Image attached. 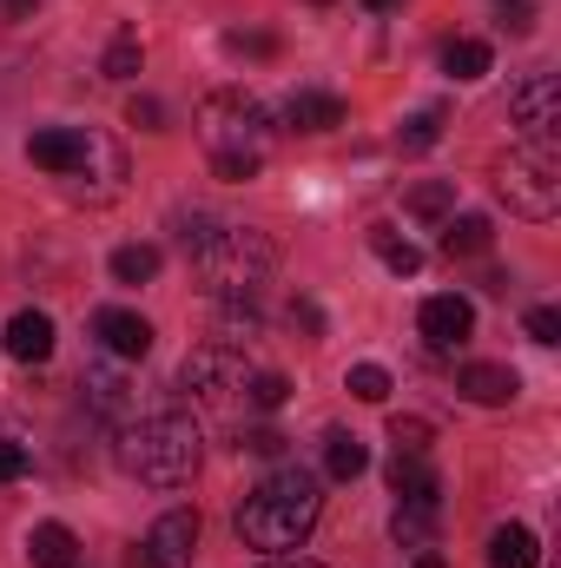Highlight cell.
<instances>
[{
	"instance_id": "9c48e42d",
	"label": "cell",
	"mask_w": 561,
	"mask_h": 568,
	"mask_svg": "<svg viewBox=\"0 0 561 568\" xmlns=\"http://www.w3.org/2000/svg\"><path fill=\"white\" fill-rule=\"evenodd\" d=\"M422 337H429V351H462L469 337H476V304L469 297H456V291H442V297H422Z\"/></svg>"
},
{
	"instance_id": "ab89813d",
	"label": "cell",
	"mask_w": 561,
	"mask_h": 568,
	"mask_svg": "<svg viewBox=\"0 0 561 568\" xmlns=\"http://www.w3.org/2000/svg\"><path fill=\"white\" fill-rule=\"evenodd\" d=\"M7 13H33V0H7Z\"/></svg>"
},
{
	"instance_id": "8fae6325",
	"label": "cell",
	"mask_w": 561,
	"mask_h": 568,
	"mask_svg": "<svg viewBox=\"0 0 561 568\" xmlns=\"http://www.w3.org/2000/svg\"><path fill=\"white\" fill-rule=\"evenodd\" d=\"M93 337H100V351L120 357V364H140L145 351H152V324H145L140 311H120V304H106V311L93 317Z\"/></svg>"
},
{
	"instance_id": "b9f144b4",
	"label": "cell",
	"mask_w": 561,
	"mask_h": 568,
	"mask_svg": "<svg viewBox=\"0 0 561 568\" xmlns=\"http://www.w3.org/2000/svg\"><path fill=\"white\" fill-rule=\"evenodd\" d=\"M317 7H330V0H317Z\"/></svg>"
},
{
	"instance_id": "4fadbf2b",
	"label": "cell",
	"mask_w": 561,
	"mask_h": 568,
	"mask_svg": "<svg viewBox=\"0 0 561 568\" xmlns=\"http://www.w3.org/2000/svg\"><path fill=\"white\" fill-rule=\"evenodd\" d=\"M456 390H462L469 404H482V410H502V404H516V390H522V377H516L509 364H462V377H456Z\"/></svg>"
},
{
	"instance_id": "484cf974",
	"label": "cell",
	"mask_w": 561,
	"mask_h": 568,
	"mask_svg": "<svg viewBox=\"0 0 561 568\" xmlns=\"http://www.w3.org/2000/svg\"><path fill=\"white\" fill-rule=\"evenodd\" d=\"M344 390H350V397H364V404H384V397H390V371H384V364H350Z\"/></svg>"
},
{
	"instance_id": "5bb4252c",
	"label": "cell",
	"mask_w": 561,
	"mask_h": 568,
	"mask_svg": "<svg viewBox=\"0 0 561 568\" xmlns=\"http://www.w3.org/2000/svg\"><path fill=\"white\" fill-rule=\"evenodd\" d=\"M390 489L404 496V509H442V476L429 469V456H390Z\"/></svg>"
},
{
	"instance_id": "4dcf8cb0",
	"label": "cell",
	"mask_w": 561,
	"mask_h": 568,
	"mask_svg": "<svg viewBox=\"0 0 561 568\" xmlns=\"http://www.w3.org/2000/svg\"><path fill=\"white\" fill-rule=\"evenodd\" d=\"M27 463H33V456H27L13 436H0V483H20V476H27Z\"/></svg>"
},
{
	"instance_id": "ac0fdd59",
	"label": "cell",
	"mask_w": 561,
	"mask_h": 568,
	"mask_svg": "<svg viewBox=\"0 0 561 568\" xmlns=\"http://www.w3.org/2000/svg\"><path fill=\"white\" fill-rule=\"evenodd\" d=\"M370 469V449H364V436H350V429H330L324 436V476L330 483H357Z\"/></svg>"
},
{
	"instance_id": "ffe728a7",
	"label": "cell",
	"mask_w": 561,
	"mask_h": 568,
	"mask_svg": "<svg viewBox=\"0 0 561 568\" xmlns=\"http://www.w3.org/2000/svg\"><path fill=\"white\" fill-rule=\"evenodd\" d=\"M489 245H496V232H489V219H476V212H462V219L442 225V252H449V258H482Z\"/></svg>"
},
{
	"instance_id": "d6a6232c",
	"label": "cell",
	"mask_w": 561,
	"mask_h": 568,
	"mask_svg": "<svg viewBox=\"0 0 561 568\" xmlns=\"http://www.w3.org/2000/svg\"><path fill=\"white\" fill-rule=\"evenodd\" d=\"M238 449H252V456H278L284 436H278V429H245V436H238Z\"/></svg>"
},
{
	"instance_id": "f35d334b",
	"label": "cell",
	"mask_w": 561,
	"mask_h": 568,
	"mask_svg": "<svg viewBox=\"0 0 561 568\" xmlns=\"http://www.w3.org/2000/svg\"><path fill=\"white\" fill-rule=\"evenodd\" d=\"M417 568H442V556H429V549H422V556H417Z\"/></svg>"
},
{
	"instance_id": "74e56055",
	"label": "cell",
	"mask_w": 561,
	"mask_h": 568,
	"mask_svg": "<svg viewBox=\"0 0 561 568\" xmlns=\"http://www.w3.org/2000/svg\"><path fill=\"white\" fill-rule=\"evenodd\" d=\"M258 568H324V562H304V556H272V562H258Z\"/></svg>"
},
{
	"instance_id": "5b68a950",
	"label": "cell",
	"mask_w": 561,
	"mask_h": 568,
	"mask_svg": "<svg viewBox=\"0 0 561 568\" xmlns=\"http://www.w3.org/2000/svg\"><path fill=\"white\" fill-rule=\"evenodd\" d=\"M496 199L516 212V219H555L561 212V159L555 145H509L496 159Z\"/></svg>"
},
{
	"instance_id": "e575fe53",
	"label": "cell",
	"mask_w": 561,
	"mask_h": 568,
	"mask_svg": "<svg viewBox=\"0 0 561 568\" xmlns=\"http://www.w3.org/2000/svg\"><path fill=\"white\" fill-rule=\"evenodd\" d=\"M496 7H502V20H509L516 33H529V27H536V0H496Z\"/></svg>"
},
{
	"instance_id": "ba28073f",
	"label": "cell",
	"mask_w": 561,
	"mask_h": 568,
	"mask_svg": "<svg viewBox=\"0 0 561 568\" xmlns=\"http://www.w3.org/2000/svg\"><path fill=\"white\" fill-rule=\"evenodd\" d=\"M509 120H516V126H522L536 145L555 140V126H561V87H555V73H529V80L509 93Z\"/></svg>"
},
{
	"instance_id": "2e32d148",
	"label": "cell",
	"mask_w": 561,
	"mask_h": 568,
	"mask_svg": "<svg viewBox=\"0 0 561 568\" xmlns=\"http://www.w3.org/2000/svg\"><path fill=\"white\" fill-rule=\"evenodd\" d=\"M284 126H290V133H330V126H344V100L304 87V93L284 100Z\"/></svg>"
},
{
	"instance_id": "f1b7e54d",
	"label": "cell",
	"mask_w": 561,
	"mask_h": 568,
	"mask_svg": "<svg viewBox=\"0 0 561 568\" xmlns=\"http://www.w3.org/2000/svg\"><path fill=\"white\" fill-rule=\"evenodd\" d=\"M284 397H290V384H284L278 371H258L252 390H245V404H258V410H284Z\"/></svg>"
},
{
	"instance_id": "f546056e",
	"label": "cell",
	"mask_w": 561,
	"mask_h": 568,
	"mask_svg": "<svg viewBox=\"0 0 561 568\" xmlns=\"http://www.w3.org/2000/svg\"><path fill=\"white\" fill-rule=\"evenodd\" d=\"M429 529H436V509H397V542L429 549Z\"/></svg>"
},
{
	"instance_id": "603a6c76",
	"label": "cell",
	"mask_w": 561,
	"mask_h": 568,
	"mask_svg": "<svg viewBox=\"0 0 561 568\" xmlns=\"http://www.w3.org/2000/svg\"><path fill=\"white\" fill-rule=\"evenodd\" d=\"M159 278V245H120L113 252V284H145Z\"/></svg>"
},
{
	"instance_id": "44dd1931",
	"label": "cell",
	"mask_w": 561,
	"mask_h": 568,
	"mask_svg": "<svg viewBox=\"0 0 561 568\" xmlns=\"http://www.w3.org/2000/svg\"><path fill=\"white\" fill-rule=\"evenodd\" d=\"M370 252H377L397 278H417V272H422V252L410 245V239H397L390 225H370Z\"/></svg>"
},
{
	"instance_id": "52a82bcc",
	"label": "cell",
	"mask_w": 561,
	"mask_h": 568,
	"mask_svg": "<svg viewBox=\"0 0 561 568\" xmlns=\"http://www.w3.org/2000/svg\"><path fill=\"white\" fill-rule=\"evenodd\" d=\"M192 556H198V509H165L145 529L133 568H192Z\"/></svg>"
},
{
	"instance_id": "8d00e7d4",
	"label": "cell",
	"mask_w": 561,
	"mask_h": 568,
	"mask_svg": "<svg viewBox=\"0 0 561 568\" xmlns=\"http://www.w3.org/2000/svg\"><path fill=\"white\" fill-rule=\"evenodd\" d=\"M290 324H304V331H317V304H304V297H297V304H290Z\"/></svg>"
},
{
	"instance_id": "7c38bea8",
	"label": "cell",
	"mask_w": 561,
	"mask_h": 568,
	"mask_svg": "<svg viewBox=\"0 0 561 568\" xmlns=\"http://www.w3.org/2000/svg\"><path fill=\"white\" fill-rule=\"evenodd\" d=\"M86 404H93L100 417H113V424H133V377H126L120 357L86 364Z\"/></svg>"
},
{
	"instance_id": "8992f818",
	"label": "cell",
	"mask_w": 561,
	"mask_h": 568,
	"mask_svg": "<svg viewBox=\"0 0 561 568\" xmlns=\"http://www.w3.org/2000/svg\"><path fill=\"white\" fill-rule=\"evenodd\" d=\"M252 357H245V344H198L192 357H185V371H178V384H185V397L192 404H205V410H225V404H238L245 390H252Z\"/></svg>"
},
{
	"instance_id": "d4e9b609",
	"label": "cell",
	"mask_w": 561,
	"mask_h": 568,
	"mask_svg": "<svg viewBox=\"0 0 561 568\" xmlns=\"http://www.w3.org/2000/svg\"><path fill=\"white\" fill-rule=\"evenodd\" d=\"M140 67H145V47H140V33H120V40L106 47V60H100V73H106V80H133Z\"/></svg>"
},
{
	"instance_id": "d590c367",
	"label": "cell",
	"mask_w": 561,
	"mask_h": 568,
	"mask_svg": "<svg viewBox=\"0 0 561 568\" xmlns=\"http://www.w3.org/2000/svg\"><path fill=\"white\" fill-rule=\"evenodd\" d=\"M225 47H232V53H272V40H265V33H232Z\"/></svg>"
},
{
	"instance_id": "cb8c5ba5",
	"label": "cell",
	"mask_w": 561,
	"mask_h": 568,
	"mask_svg": "<svg viewBox=\"0 0 561 568\" xmlns=\"http://www.w3.org/2000/svg\"><path fill=\"white\" fill-rule=\"evenodd\" d=\"M410 212L429 219V225L449 219V212H456V179H429V185H417V192H410Z\"/></svg>"
},
{
	"instance_id": "60d3db41",
	"label": "cell",
	"mask_w": 561,
	"mask_h": 568,
	"mask_svg": "<svg viewBox=\"0 0 561 568\" xmlns=\"http://www.w3.org/2000/svg\"><path fill=\"white\" fill-rule=\"evenodd\" d=\"M364 7H377V13H384V7H397V0H364Z\"/></svg>"
},
{
	"instance_id": "7a4b0ae2",
	"label": "cell",
	"mask_w": 561,
	"mask_h": 568,
	"mask_svg": "<svg viewBox=\"0 0 561 568\" xmlns=\"http://www.w3.org/2000/svg\"><path fill=\"white\" fill-rule=\"evenodd\" d=\"M324 516V489L310 469H272L245 503H238V542L265 556H297Z\"/></svg>"
},
{
	"instance_id": "6da1fadb",
	"label": "cell",
	"mask_w": 561,
	"mask_h": 568,
	"mask_svg": "<svg viewBox=\"0 0 561 568\" xmlns=\"http://www.w3.org/2000/svg\"><path fill=\"white\" fill-rule=\"evenodd\" d=\"M185 252H192V272L212 291V304H252L272 272H278V252L265 232L252 225H212V219H192L185 225Z\"/></svg>"
},
{
	"instance_id": "d6986e66",
	"label": "cell",
	"mask_w": 561,
	"mask_h": 568,
	"mask_svg": "<svg viewBox=\"0 0 561 568\" xmlns=\"http://www.w3.org/2000/svg\"><path fill=\"white\" fill-rule=\"evenodd\" d=\"M542 562V542H536V529H522V523H502L496 536H489V568H536Z\"/></svg>"
},
{
	"instance_id": "9a60e30c",
	"label": "cell",
	"mask_w": 561,
	"mask_h": 568,
	"mask_svg": "<svg viewBox=\"0 0 561 568\" xmlns=\"http://www.w3.org/2000/svg\"><path fill=\"white\" fill-rule=\"evenodd\" d=\"M0 351L20 357V364H47V357H53V317H47V311H20V317L0 331Z\"/></svg>"
},
{
	"instance_id": "83f0119b",
	"label": "cell",
	"mask_w": 561,
	"mask_h": 568,
	"mask_svg": "<svg viewBox=\"0 0 561 568\" xmlns=\"http://www.w3.org/2000/svg\"><path fill=\"white\" fill-rule=\"evenodd\" d=\"M390 443H397V456H429L436 429L422 424V417H390Z\"/></svg>"
},
{
	"instance_id": "836d02e7",
	"label": "cell",
	"mask_w": 561,
	"mask_h": 568,
	"mask_svg": "<svg viewBox=\"0 0 561 568\" xmlns=\"http://www.w3.org/2000/svg\"><path fill=\"white\" fill-rule=\"evenodd\" d=\"M133 126H145V133H165V106L159 100H133V113H126Z\"/></svg>"
},
{
	"instance_id": "4316f807",
	"label": "cell",
	"mask_w": 561,
	"mask_h": 568,
	"mask_svg": "<svg viewBox=\"0 0 561 568\" xmlns=\"http://www.w3.org/2000/svg\"><path fill=\"white\" fill-rule=\"evenodd\" d=\"M436 140H442V113L429 106V113H417V120H404V133H397V152H429Z\"/></svg>"
},
{
	"instance_id": "3957f363",
	"label": "cell",
	"mask_w": 561,
	"mask_h": 568,
	"mask_svg": "<svg viewBox=\"0 0 561 568\" xmlns=\"http://www.w3.org/2000/svg\"><path fill=\"white\" fill-rule=\"evenodd\" d=\"M198 456H205V436L185 410H152L120 429V469L145 489H185L198 476Z\"/></svg>"
},
{
	"instance_id": "7402d4cb",
	"label": "cell",
	"mask_w": 561,
	"mask_h": 568,
	"mask_svg": "<svg viewBox=\"0 0 561 568\" xmlns=\"http://www.w3.org/2000/svg\"><path fill=\"white\" fill-rule=\"evenodd\" d=\"M442 73L449 80H482L489 73V40H449L442 47Z\"/></svg>"
},
{
	"instance_id": "1f68e13d",
	"label": "cell",
	"mask_w": 561,
	"mask_h": 568,
	"mask_svg": "<svg viewBox=\"0 0 561 568\" xmlns=\"http://www.w3.org/2000/svg\"><path fill=\"white\" fill-rule=\"evenodd\" d=\"M529 337H536V344H561V311H549V304L529 311Z\"/></svg>"
},
{
	"instance_id": "277c9868",
	"label": "cell",
	"mask_w": 561,
	"mask_h": 568,
	"mask_svg": "<svg viewBox=\"0 0 561 568\" xmlns=\"http://www.w3.org/2000/svg\"><path fill=\"white\" fill-rule=\"evenodd\" d=\"M272 113L245 93V87H218L205 106H198V140L212 152V165H218V179H232V185H245V179H258V165H265V152H272Z\"/></svg>"
},
{
	"instance_id": "e0dca14e",
	"label": "cell",
	"mask_w": 561,
	"mask_h": 568,
	"mask_svg": "<svg viewBox=\"0 0 561 568\" xmlns=\"http://www.w3.org/2000/svg\"><path fill=\"white\" fill-rule=\"evenodd\" d=\"M27 562L33 568H73L80 562V536H73L67 523H40V529L27 536Z\"/></svg>"
},
{
	"instance_id": "30bf717a",
	"label": "cell",
	"mask_w": 561,
	"mask_h": 568,
	"mask_svg": "<svg viewBox=\"0 0 561 568\" xmlns=\"http://www.w3.org/2000/svg\"><path fill=\"white\" fill-rule=\"evenodd\" d=\"M86 145H93V126H40V133L27 140V159H33L40 172H53V179H73L80 159H86Z\"/></svg>"
}]
</instances>
